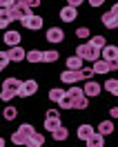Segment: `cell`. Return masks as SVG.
<instances>
[{"label":"cell","instance_id":"cell-38","mask_svg":"<svg viewBox=\"0 0 118 147\" xmlns=\"http://www.w3.org/2000/svg\"><path fill=\"white\" fill-rule=\"evenodd\" d=\"M22 2H25V5H29L31 9H36V7H40V5H42L40 0H22Z\"/></svg>","mask_w":118,"mask_h":147},{"label":"cell","instance_id":"cell-3","mask_svg":"<svg viewBox=\"0 0 118 147\" xmlns=\"http://www.w3.org/2000/svg\"><path fill=\"white\" fill-rule=\"evenodd\" d=\"M60 80L65 85H76L82 80V69H67V71L60 74Z\"/></svg>","mask_w":118,"mask_h":147},{"label":"cell","instance_id":"cell-17","mask_svg":"<svg viewBox=\"0 0 118 147\" xmlns=\"http://www.w3.org/2000/svg\"><path fill=\"white\" fill-rule=\"evenodd\" d=\"M42 143H45V136L40 134V131H36V134H31L27 140V147H42Z\"/></svg>","mask_w":118,"mask_h":147},{"label":"cell","instance_id":"cell-28","mask_svg":"<svg viewBox=\"0 0 118 147\" xmlns=\"http://www.w3.org/2000/svg\"><path fill=\"white\" fill-rule=\"evenodd\" d=\"M45 127H47V131H56L60 127V118H47L45 116Z\"/></svg>","mask_w":118,"mask_h":147},{"label":"cell","instance_id":"cell-8","mask_svg":"<svg viewBox=\"0 0 118 147\" xmlns=\"http://www.w3.org/2000/svg\"><path fill=\"white\" fill-rule=\"evenodd\" d=\"M20 87H22V80H18V78H7V80L2 83V89H5V92H11V94H16V96H18Z\"/></svg>","mask_w":118,"mask_h":147},{"label":"cell","instance_id":"cell-7","mask_svg":"<svg viewBox=\"0 0 118 147\" xmlns=\"http://www.w3.org/2000/svg\"><path fill=\"white\" fill-rule=\"evenodd\" d=\"M94 134H96V127H91V125H87V123L78 125V129H76V136L80 138V140H85V143H87Z\"/></svg>","mask_w":118,"mask_h":147},{"label":"cell","instance_id":"cell-19","mask_svg":"<svg viewBox=\"0 0 118 147\" xmlns=\"http://www.w3.org/2000/svg\"><path fill=\"white\" fill-rule=\"evenodd\" d=\"M87 147H105V136L96 131V134H94V136L87 140Z\"/></svg>","mask_w":118,"mask_h":147},{"label":"cell","instance_id":"cell-20","mask_svg":"<svg viewBox=\"0 0 118 147\" xmlns=\"http://www.w3.org/2000/svg\"><path fill=\"white\" fill-rule=\"evenodd\" d=\"M27 140H29V138L25 136V134H22L20 129L11 134V143H13V145H22V147H27Z\"/></svg>","mask_w":118,"mask_h":147},{"label":"cell","instance_id":"cell-24","mask_svg":"<svg viewBox=\"0 0 118 147\" xmlns=\"http://www.w3.org/2000/svg\"><path fill=\"white\" fill-rule=\"evenodd\" d=\"M89 107V98L82 94V96H78V98H73V109H87Z\"/></svg>","mask_w":118,"mask_h":147},{"label":"cell","instance_id":"cell-1","mask_svg":"<svg viewBox=\"0 0 118 147\" xmlns=\"http://www.w3.org/2000/svg\"><path fill=\"white\" fill-rule=\"evenodd\" d=\"M76 56H80L82 60H91V63H96V60H100V49L91 47L89 42H80V45L76 47Z\"/></svg>","mask_w":118,"mask_h":147},{"label":"cell","instance_id":"cell-31","mask_svg":"<svg viewBox=\"0 0 118 147\" xmlns=\"http://www.w3.org/2000/svg\"><path fill=\"white\" fill-rule=\"evenodd\" d=\"M58 105H60V109H73V98L69 96V94H65L63 100L58 102Z\"/></svg>","mask_w":118,"mask_h":147},{"label":"cell","instance_id":"cell-14","mask_svg":"<svg viewBox=\"0 0 118 147\" xmlns=\"http://www.w3.org/2000/svg\"><path fill=\"white\" fill-rule=\"evenodd\" d=\"M82 92H85V96H87V98H91V96H98V94H100V85L94 83V80H87V85L82 87Z\"/></svg>","mask_w":118,"mask_h":147},{"label":"cell","instance_id":"cell-12","mask_svg":"<svg viewBox=\"0 0 118 147\" xmlns=\"http://www.w3.org/2000/svg\"><path fill=\"white\" fill-rule=\"evenodd\" d=\"M100 58H105L107 63L116 60V58H118V47H116V45H107L102 51H100Z\"/></svg>","mask_w":118,"mask_h":147},{"label":"cell","instance_id":"cell-13","mask_svg":"<svg viewBox=\"0 0 118 147\" xmlns=\"http://www.w3.org/2000/svg\"><path fill=\"white\" fill-rule=\"evenodd\" d=\"M100 22L105 25L107 29H118V18L111 13V11H107V13H102V18H100Z\"/></svg>","mask_w":118,"mask_h":147},{"label":"cell","instance_id":"cell-33","mask_svg":"<svg viewBox=\"0 0 118 147\" xmlns=\"http://www.w3.org/2000/svg\"><path fill=\"white\" fill-rule=\"evenodd\" d=\"M67 94H69V96H71V98H78V96H82V89L80 87H76V85H71V87H69V89H67Z\"/></svg>","mask_w":118,"mask_h":147},{"label":"cell","instance_id":"cell-6","mask_svg":"<svg viewBox=\"0 0 118 147\" xmlns=\"http://www.w3.org/2000/svg\"><path fill=\"white\" fill-rule=\"evenodd\" d=\"M47 40H49V42H54V45H58V42H63L65 40V31L60 27H49L47 29Z\"/></svg>","mask_w":118,"mask_h":147},{"label":"cell","instance_id":"cell-40","mask_svg":"<svg viewBox=\"0 0 118 147\" xmlns=\"http://www.w3.org/2000/svg\"><path fill=\"white\" fill-rule=\"evenodd\" d=\"M87 2H89L91 7H102L105 5V0H87Z\"/></svg>","mask_w":118,"mask_h":147},{"label":"cell","instance_id":"cell-25","mask_svg":"<svg viewBox=\"0 0 118 147\" xmlns=\"http://www.w3.org/2000/svg\"><path fill=\"white\" fill-rule=\"evenodd\" d=\"M27 60L29 63H42V51H40V49H29Z\"/></svg>","mask_w":118,"mask_h":147},{"label":"cell","instance_id":"cell-9","mask_svg":"<svg viewBox=\"0 0 118 147\" xmlns=\"http://www.w3.org/2000/svg\"><path fill=\"white\" fill-rule=\"evenodd\" d=\"M2 40H5V45L7 47H18L20 45V34L18 31H5V36H2Z\"/></svg>","mask_w":118,"mask_h":147},{"label":"cell","instance_id":"cell-15","mask_svg":"<svg viewBox=\"0 0 118 147\" xmlns=\"http://www.w3.org/2000/svg\"><path fill=\"white\" fill-rule=\"evenodd\" d=\"M91 69H94V74H109V71H111V65H109L105 58H100V60H96V63H94V67H91Z\"/></svg>","mask_w":118,"mask_h":147},{"label":"cell","instance_id":"cell-29","mask_svg":"<svg viewBox=\"0 0 118 147\" xmlns=\"http://www.w3.org/2000/svg\"><path fill=\"white\" fill-rule=\"evenodd\" d=\"M2 116H5V118H7V120H13V118H16V116H18V109H16L13 105H7V107L2 109Z\"/></svg>","mask_w":118,"mask_h":147},{"label":"cell","instance_id":"cell-36","mask_svg":"<svg viewBox=\"0 0 118 147\" xmlns=\"http://www.w3.org/2000/svg\"><path fill=\"white\" fill-rule=\"evenodd\" d=\"M91 76H94V69H91V67H82V78H85V80H91Z\"/></svg>","mask_w":118,"mask_h":147},{"label":"cell","instance_id":"cell-22","mask_svg":"<svg viewBox=\"0 0 118 147\" xmlns=\"http://www.w3.org/2000/svg\"><path fill=\"white\" fill-rule=\"evenodd\" d=\"M102 87H105V92L114 94V96H118V80H116V78H107Z\"/></svg>","mask_w":118,"mask_h":147},{"label":"cell","instance_id":"cell-11","mask_svg":"<svg viewBox=\"0 0 118 147\" xmlns=\"http://www.w3.org/2000/svg\"><path fill=\"white\" fill-rule=\"evenodd\" d=\"M9 58H11V63H20V60H25L27 58V51L22 49V47H9Z\"/></svg>","mask_w":118,"mask_h":147},{"label":"cell","instance_id":"cell-43","mask_svg":"<svg viewBox=\"0 0 118 147\" xmlns=\"http://www.w3.org/2000/svg\"><path fill=\"white\" fill-rule=\"evenodd\" d=\"M109 65H111V71H118V58H116V60H111Z\"/></svg>","mask_w":118,"mask_h":147},{"label":"cell","instance_id":"cell-21","mask_svg":"<svg viewBox=\"0 0 118 147\" xmlns=\"http://www.w3.org/2000/svg\"><path fill=\"white\" fill-rule=\"evenodd\" d=\"M89 45L102 51V49L107 47V40H105V36H91V38H89Z\"/></svg>","mask_w":118,"mask_h":147},{"label":"cell","instance_id":"cell-23","mask_svg":"<svg viewBox=\"0 0 118 147\" xmlns=\"http://www.w3.org/2000/svg\"><path fill=\"white\" fill-rule=\"evenodd\" d=\"M67 69H82V58L80 56H69L67 58Z\"/></svg>","mask_w":118,"mask_h":147},{"label":"cell","instance_id":"cell-41","mask_svg":"<svg viewBox=\"0 0 118 147\" xmlns=\"http://www.w3.org/2000/svg\"><path fill=\"white\" fill-rule=\"evenodd\" d=\"M82 2H85V0H69V7H76V9H78Z\"/></svg>","mask_w":118,"mask_h":147},{"label":"cell","instance_id":"cell-16","mask_svg":"<svg viewBox=\"0 0 118 147\" xmlns=\"http://www.w3.org/2000/svg\"><path fill=\"white\" fill-rule=\"evenodd\" d=\"M51 136H54L56 143H63V140H67V138H69V129L60 125V127L56 129V131H51Z\"/></svg>","mask_w":118,"mask_h":147},{"label":"cell","instance_id":"cell-37","mask_svg":"<svg viewBox=\"0 0 118 147\" xmlns=\"http://www.w3.org/2000/svg\"><path fill=\"white\" fill-rule=\"evenodd\" d=\"M76 36H78V38H89V29H87V27L76 29Z\"/></svg>","mask_w":118,"mask_h":147},{"label":"cell","instance_id":"cell-27","mask_svg":"<svg viewBox=\"0 0 118 147\" xmlns=\"http://www.w3.org/2000/svg\"><path fill=\"white\" fill-rule=\"evenodd\" d=\"M65 94H67L65 89H58V87H54V89L49 92V100H51V102H60Z\"/></svg>","mask_w":118,"mask_h":147},{"label":"cell","instance_id":"cell-42","mask_svg":"<svg viewBox=\"0 0 118 147\" xmlns=\"http://www.w3.org/2000/svg\"><path fill=\"white\" fill-rule=\"evenodd\" d=\"M109 116H111V118H118V107H111V109H109Z\"/></svg>","mask_w":118,"mask_h":147},{"label":"cell","instance_id":"cell-44","mask_svg":"<svg viewBox=\"0 0 118 147\" xmlns=\"http://www.w3.org/2000/svg\"><path fill=\"white\" fill-rule=\"evenodd\" d=\"M111 13H114V16H116V18H118V2H116V5H114V7H111Z\"/></svg>","mask_w":118,"mask_h":147},{"label":"cell","instance_id":"cell-34","mask_svg":"<svg viewBox=\"0 0 118 147\" xmlns=\"http://www.w3.org/2000/svg\"><path fill=\"white\" fill-rule=\"evenodd\" d=\"M11 63V58H9V51H0V67L5 69L7 65Z\"/></svg>","mask_w":118,"mask_h":147},{"label":"cell","instance_id":"cell-4","mask_svg":"<svg viewBox=\"0 0 118 147\" xmlns=\"http://www.w3.org/2000/svg\"><path fill=\"white\" fill-rule=\"evenodd\" d=\"M36 92H38V83L29 78V80H22V87H20L18 96H20V98H29V96H34Z\"/></svg>","mask_w":118,"mask_h":147},{"label":"cell","instance_id":"cell-2","mask_svg":"<svg viewBox=\"0 0 118 147\" xmlns=\"http://www.w3.org/2000/svg\"><path fill=\"white\" fill-rule=\"evenodd\" d=\"M9 11V18L11 20H22V18H29V16H34L31 13V7L29 5H25V2H16L11 9H7Z\"/></svg>","mask_w":118,"mask_h":147},{"label":"cell","instance_id":"cell-10","mask_svg":"<svg viewBox=\"0 0 118 147\" xmlns=\"http://www.w3.org/2000/svg\"><path fill=\"white\" fill-rule=\"evenodd\" d=\"M76 16H78L76 7H69V5H65L63 9H60V20H65V22H73V20H76Z\"/></svg>","mask_w":118,"mask_h":147},{"label":"cell","instance_id":"cell-39","mask_svg":"<svg viewBox=\"0 0 118 147\" xmlns=\"http://www.w3.org/2000/svg\"><path fill=\"white\" fill-rule=\"evenodd\" d=\"M47 118H60V111L58 109H47Z\"/></svg>","mask_w":118,"mask_h":147},{"label":"cell","instance_id":"cell-18","mask_svg":"<svg viewBox=\"0 0 118 147\" xmlns=\"http://www.w3.org/2000/svg\"><path fill=\"white\" fill-rule=\"evenodd\" d=\"M96 131H98V134H102V136H109V134L114 131V123H111V120H102L98 127H96Z\"/></svg>","mask_w":118,"mask_h":147},{"label":"cell","instance_id":"cell-5","mask_svg":"<svg viewBox=\"0 0 118 147\" xmlns=\"http://www.w3.org/2000/svg\"><path fill=\"white\" fill-rule=\"evenodd\" d=\"M22 27L25 29H31V31H40L42 29V18L40 16H29V18H22Z\"/></svg>","mask_w":118,"mask_h":147},{"label":"cell","instance_id":"cell-32","mask_svg":"<svg viewBox=\"0 0 118 147\" xmlns=\"http://www.w3.org/2000/svg\"><path fill=\"white\" fill-rule=\"evenodd\" d=\"M20 131H22V134H25V136H31V134H36V129H34V125H31V123H22V125H20Z\"/></svg>","mask_w":118,"mask_h":147},{"label":"cell","instance_id":"cell-30","mask_svg":"<svg viewBox=\"0 0 118 147\" xmlns=\"http://www.w3.org/2000/svg\"><path fill=\"white\" fill-rule=\"evenodd\" d=\"M9 22H11L9 11H7V9H0V29H7V27H9Z\"/></svg>","mask_w":118,"mask_h":147},{"label":"cell","instance_id":"cell-45","mask_svg":"<svg viewBox=\"0 0 118 147\" xmlns=\"http://www.w3.org/2000/svg\"><path fill=\"white\" fill-rule=\"evenodd\" d=\"M0 147H5V138L0 136Z\"/></svg>","mask_w":118,"mask_h":147},{"label":"cell","instance_id":"cell-26","mask_svg":"<svg viewBox=\"0 0 118 147\" xmlns=\"http://www.w3.org/2000/svg\"><path fill=\"white\" fill-rule=\"evenodd\" d=\"M60 58V54L56 49H49V51H42V63H56Z\"/></svg>","mask_w":118,"mask_h":147},{"label":"cell","instance_id":"cell-35","mask_svg":"<svg viewBox=\"0 0 118 147\" xmlns=\"http://www.w3.org/2000/svg\"><path fill=\"white\" fill-rule=\"evenodd\" d=\"M18 0H0V9H11Z\"/></svg>","mask_w":118,"mask_h":147},{"label":"cell","instance_id":"cell-46","mask_svg":"<svg viewBox=\"0 0 118 147\" xmlns=\"http://www.w3.org/2000/svg\"><path fill=\"white\" fill-rule=\"evenodd\" d=\"M0 71H2V67H0Z\"/></svg>","mask_w":118,"mask_h":147}]
</instances>
